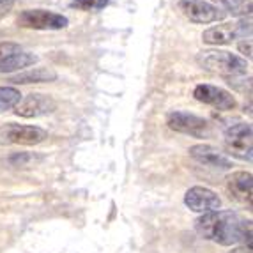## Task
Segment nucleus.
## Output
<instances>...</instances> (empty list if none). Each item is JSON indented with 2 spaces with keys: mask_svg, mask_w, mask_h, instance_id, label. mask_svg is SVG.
<instances>
[{
  "mask_svg": "<svg viewBox=\"0 0 253 253\" xmlns=\"http://www.w3.org/2000/svg\"><path fill=\"white\" fill-rule=\"evenodd\" d=\"M197 232L204 239L214 241L221 246H234L237 243H248L252 248V221H246L239 214L230 211L206 212L195 221Z\"/></svg>",
  "mask_w": 253,
  "mask_h": 253,
  "instance_id": "obj_1",
  "label": "nucleus"
},
{
  "mask_svg": "<svg viewBox=\"0 0 253 253\" xmlns=\"http://www.w3.org/2000/svg\"><path fill=\"white\" fill-rule=\"evenodd\" d=\"M197 62L206 71L227 76V78L245 75L246 69H248V64H246L245 59H241V57H237L236 53H230V51L219 50L200 51L197 55Z\"/></svg>",
  "mask_w": 253,
  "mask_h": 253,
  "instance_id": "obj_2",
  "label": "nucleus"
},
{
  "mask_svg": "<svg viewBox=\"0 0 253 253\" xmlns=\"http://www.w3.org/2000/svg\"><path fill=\"white\" fill-rule=\"evenodd\" d=\"M252 38V16L241 18L236 23H223L207 29L202 34L204 42L212 44V46H223V44H232L237 39Z\"/></svg>",
  "mask_w": 253,
  "mask_h": 253,
  "instance_id": "obj_3",
  "label": "nucleus"
},
{
  "mask_svg": "<svg viewBox=\"0 0 253 253\" xmlns=\"http://www.w3.org/2000/svg\"><path fill=\"white\" fill-rule=\"evenodd\" d=\"M252 124L237 123L225 131V151L232 158L252 161Z\"/></svg>",
  "mask_w": 253,
  "mask_h": 253,
  "instance_id": "obj_4",
  "label": "nucleus"
},
{
  "mask_svg": "<svg viewBox=\"0 0 253 253\" xmlns=\"http://www.w3.org/2000/svg\"><path fill=\"white\" fill-rule=\"evenodd\" d=\"M48 138V133L38 126L9 123L0 126V145H38Z\"/></svg>",
  "mask_w": 253,
  "mask_h": 253,
  "instance_id": "obj_5",
  "label": "nucleus"
},
{
  "mask_svg": "<svg viewBox=\"0 0 253 253\" xmlns=\"http://www.w3.org/2000/svg\"><path fill=\"white\" fill-rule=\"evenodd\" d=\"M69 20L66 16L46 9H27L18 16V25L23 29L34 30H62L66 29Z\"/></svg>",
  "mask_w": 253,
  "mask_h": 253,
  "instance_id": "obj_6",
  "label": "nucleus"
},
{
  "mask_svg": "<svg viewBox=\"0 0 253 253\" xmlns=\"http://www.w3.org/2000/svg\"><path fill=\"white\" fill-rule=\"evenodd\" d=\"M167 124L172 131L195 136V138H202L209 131V123L206 119L188 112H170L167 117Z\"/></svg>",
  "mask_w": 253,
  "mask_h": 253,
  "instance_id": "obj_7",
  "label": "nucleus"
},
{
  "mask_svg": "<svg viewBox=\"0 0 253 253\" xmlns=\"http://www.w3.org/2000/svg\"><path fill=\"white\" fill-rule=\"evenodd\" d=\"M182 14L193 23H214L225 18V11L221 7L204 0H181L179 2Z\"/></svg>",
  "mask_w": 253,
  "mask_h": 253,
  "instance_id": "obj_8",
  "label": "nucleus"
},
{
  "mask_svg": "<svg viewBox=\"0 0 253 253\" xmlns=\"http://www.w3.org/2000/svg\"><path fill=\"white\" fill-rule=\"evenodd\" d=\"M184 204L188 209H191L193 212H212L219 211L221 207V199L209 188H204V186H193L186 191L184 195Z\"/></svg>",
  "mask_w": 253,
  "mask_h": 253,
  "instance_id": "obj_9",
  "label": "nucleus"
},
{
  "mask_svg": "<svg viewBox=\"0 0 253 253\" xmlns=\"http://www.w3.org/2000/svg\"><path fill=\"white\" fill-rule=\"evenodd\" d=\"M14 108H16L14 110L16 115H20V117L34 119L51 114L57 108V103H55L53 97L46 96V94H29V96L21 97L20 103Z\"/></svg>",
  "mask_w": 253,
  "mask_h": 253,
  "instance_id": "obj_10",
  "label": "nucleus"
},
{
  "mask_svg": "<svg viewBox=\"0 0 253 253\" xmlns=\"http://www.w3.org/2000/svg\"><path fill=\"white\" fill-rule=\"evenodd\" d=\"M193 96L197 101L211 105L218 110H234L237 106L236 97L228 90L221 89V87H214V85H197L193 90Z\"/></svg>",
  "mask_w": 253,
  "mask_h": 253,
  "instance_id": "obj_11",
  "label": "nucleus"
},
{
  "mask_svg": "<svg viewBox=\"0 0 253 253\" xmlns=\"http://www.w3.org/2000/svg\"><path fill=\"white\" fill-rule=\"evenodd\" d=\"M190 156L193 160H197L199 163L211 167V169H219V170H228L232 169V161L225 156L223 152H219L216 147L207 144L193 145L190 147Z\"/></svg>",
  "mask_w": 253,
  "mask_h": 253,
  "instance_id": "obj_12",
  "label": "nucleus"
},
{
  "mask_svg": "<svg viewBox=\"0 0 253 253\" xmlns=\"http://www.w3.org/2000/svg\"><path fill=\"white\" fill-rule=\"evenodd\" d=\"M227 188L230 197L241 204H252V173L250 172H234L227 177Z\"/></svg>",
  "mask_w": 253,
  "mask_h": 253,
  "instance_id": "obj_13",
  "label": "nucleus"
},
{
  "mask_svg": "<svg viewBox=\"0 0 253 253\" xmlns=\"http://www.w3.org/2000/svg\"><path fill=\"white\" fill-rule=\"evenodd\" d=\"M57 80V73L50 68H34L29 71L18 73L16 76H11L9 82L14 85H29V84H50Z\"/></svg>",
  "mask_w": 253,
  "mask_h": 253,
  "instance_id": "obj_14",
  "label": "nucleus"
},
{
  "mask_svg": "<svg viewBox=\"0 0 253 253\" xmlns=\"http://www.w3.org/2000/svg\"><path fill=\"white\" fill-rule=\"evenodd\" d=\"M38 62V57L34 53H27V51H16L0 60V73H14L21 71V69L29 68L32 64Z\"/></svg>",
  "mask_w": 253,
  "mask_h": 253,
  "instance_id": "obj_15",
  "label": "nucleus"
},
{
  "mask_svg": "<svg viewBox=\"0 0 253 253\" xmlns=\"http://www.w3.org/2000/svg\"><path fill=\"white\" fill-rule=\"evenodd\" d=\"M212 2L221 5L232 16H252V0H212Z\"/></svg>",
  "mask_w": 253,
  "mask_h": 253,
  "instance_id": "obj_16",
  "label": "nucleus"
},
{
  "mask_svg": "<svg viewBox=\"0 0 253 253\" xmlns=\"http://www.w3.org/2000/svg\"><path fill=\"white\" fill-rule=\"evenodd\" d=\"M21 92L14 87H0V114L14 108L20 103Z\"/></svg>",
  "mask_w": 253,
  "mask_h": 253,
  "instance_id": "obj_17",
  "label": "nucleus"
},
{
  "mask_svg": "<svg viewBox=\"0 0 253 253\" xmlns=\"http://www.w3.org/2000/svg\"><path fill=\"white\" fill-rule=\"evenodd\" d=\"M41 160V156L32 154V152H16V154L9 158V163L13 167H18V169H29V167H32V165H36Z\"/></svg>",
  "mask_w": 253,
  "mask_h": 253,
  "instance_id": "obj_18",
  "label": "nucleus"
},
{
  "mask_svg": "<svg viewBox=\"0 0 253 253\" xmlns=\"http://www.w3.org/2000/svg\"><path fill=\"white\" fill-rule=\"evenodd\" d=\"M108 5V0H73L71 7L82 9V11H101Z\"/></svg>",
  "mask_w": 253,
  "mask_h": 253,
  "instance_id": "obj_19",
  "label": "nucleus"
},
{
  "mask_svg": "<svg viewBox=\"0 0 253 253\" xmlns=\"http://www.w3.org/2000/svg\"><path fill=\"white\" fill-rule=\"evenodd\" d=\"M16 51H20V44H16V42H11V41L0 42V60L11 53H16Z\"/></svg>",
  "mask_w": 253,
  "mask_h": 253,
  "instance_id": "obj_20",
  "label": "nucleus"
},
{
  "mask_svg": "<svg viewBox=\"0 0 253 253\" xmlns=\"http://www.w3.org/2000/svg\"><path fill=\"white\" fill-rule=\"evenodd\" d=\"M239 51L243 55H246L248 59H252V39H243V41L239 42Z\"/></svg>",
  "mask_w": 253,
  "mask_h": 253,
  "instance_id": "obj_21",
  "label": "nucleus"
},
{
  "mask_svg": "<svg viewBox=\"0 0 253 253\" xmlns=\"http://www.w3.org/2000/svg\"><path fill=\"white\" fill-rule=\"evenodd\" d=\"M230 253H252V248L250 246H241V248H234Z\"/></svg>",
  "mask_w": 253,
  "mask_h": 253,
  "instance_id": "obj_22",
  "label": "nucleus"
},
{
  "mask_svg": "<svg viewBox=\"0 0 253 253\" xmlns=\"http://www.w3.org/2000/svg\"><path fill=\"white\" fill-rule=\"evenodd\" d=\"M5 2H11V0H0V5H4Z\"/></svg>",
  "mask_w": 253,
  "mask_h": 253,
  "instance_id": "obj_23",
  "label": "nucleus"
}]
</instances>
